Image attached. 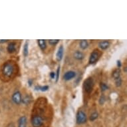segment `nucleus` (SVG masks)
<instances>
[{
	"label": "nucleus",
	"mask_w": 127,
	"mask_h": 127,
	"mask_svg": "<svg viewBox=\"0 0 127 127\" xmlns=\"http://www.w3.org/2000/svg\"><path fill=\"white\" fill-rule=\"evenodd\" d=\"M98 101H99V104H101V105L104 104V103L105 102V101H106V98H105V96H104V95H101Z\"/></svg>",
	"instance_id": "obj_24"
},
{
	"label": "nucleus",
	"mask_w": 127,
	"mask_h": 127,
	"mask_svg": "<svg viewBox=\"0 0 127 127\" xmlns=\"http://www.w3.org/2000/svg\"><path fill=\"white\" fill-rule=\"evenodd\" d=\"M31 122L33 127H41L44 124V118L43 115L35 114L31 117Z\"/></svg>",
	"instance_id": "obj_2"
},
{
	"label": "nucleus",
	"mask_w": 127,
	"mask_h": 127,
	"mask_svg": "<svg viewBox=\"0 0 127 127\" xmlns=\"http://www.w3.org/2000/svg\"><path fill=\"white\" fill-rule=\"evenodd\" d=\"M7 41V40L6 39H0V43H5Z\"/></svg>",
	"instance_id": "obj_28"
},
{
	"label": "nucleus",
	"mask_w": 127,
	"mask_h": 127,
	"mask_svg": "<svg viewBox=\"0 0 127 127\" xmlns=\"http://www.w3.org/2000/svg\"><path fill=\"white\" fill-rule=\"evenodd\" d=\"M113 79L116 80V79H119L121 77V71H120V69H117L114 70V71L113 72Z\"/></svg>",
	"instance_id": "obj_17"
},
{
	"label": "nucleus",
	"mask_w": 127,
	"mask_h": 127,
	"mask_svg": "<svg viewBox=\"0 0 127 127\" xmlns=\"http://www.w3.org/2000/svg\"><path fill=\"white\" fill-rule=\"evenodd\" d=\"M31 98L29 96H25L24 98H22L21 99V102H23V104H29V102H31Z\"/></svg>",
	"instance_id": "obj_20"
},
{
	"label": "nucleus",
	"mask_w": 127,
	"mask_h": 127,
	"mask_svg": "<svg viewBox=\"0 0 127 127\" xmlns=\"http://www.w3.org/2000/svg\"><path fill=\"white\" fill-rule=\"evenodd\" d=\"M37 43L41 50L44 51L47 48V43H46V41L45 39H38Z\"/></svg>",
	"instance_id": "obj_15"
},
{
	"label": "nucleus",
	"mask_w": 127,
	"mask_h": 127,
	"mask_svg": "<svg viewBox=\"0 0 127 127\" xmlns=\"http://www.w3.org/2000/svg\"><path fill=\"white\" fill-rule=\"evenodd\" d=\"M94 87V81L92 77H88L83 82V89L87 93H91Z\"/></svg>",
	"instance_id": "obj_3"
},
{
	"label": "nucleus",
	"mask_w": 127,
	"mask_h": 127,
	"mask_svg": "<svg viewBox=\"0 0 127 127\" xmlns=\"http://www.w3.org/2000/svg\"><path fill=\"white\" fill-rule=\"evenodd\" d=\"M33 79H28V81H27V83H28L29 87L32 86V85H33Z\"/></svg>",
	"instance_id": "obj_25"
},
{
	"label": "nucleus",
	"mask_w": 127,
	"mask_h": 127,
	"mask_svg": "<svg viewBox=\"0 0 127 127\" xmlns=\"http://www.w3.org/2000/svg\"><path fill=\"white\" fill-rule=\"evenodd\" d=\"M117 67H118V68H121V67H122V63H121V61L120 60L117 61Z\"/></svg>",
	"instance_id": "obj_27"
},
{
	"label": "nucleus",
	"mask_w": 127,
	"mask_h": 127,
	"mask_svg": "<svg viewBox=\"0 0 127 127\" xmlns=\"http://www.w3.org/2000/svg\"><path fill=\"white\" fill-rule=\"evenodd\" d=\"M59 75H60V65L59 66L58 68H57V72L55 73V77H56V79H55V81L57 82L59 81Z\"/></svg>",
	"instance_id": "obj_23"
},
{
	"label": "nucleus",
	"mask_w": 127,
	"mask_h": 127,
	"mask_svg": "<svg viewBox=\"0 0 127 127\" xmlns=\"http://www.w3.org/2000/svg\"><path fill=\"white\" fill-rule=\"evenodd\" d=\"M7 50L9 53H13L16 51V43L11 42L7 47Z\"/></svg>",
	"instance_id": "obj_11"
},
{
	"label": "nucleus",
	"mask_w": 127,
	"mask_h": 127,
	"mask_svg": "<svg viewBox=\"0 0 127 127\" xmlns=\"http://www.w3.org/2000/svg\"><path fill=\"white\" fill-rule=\"evenodd\" d=\"M110 42L109 41L107 40H103V41H100L98 44V47L101 49L102 50H106L110 47Z\"/></svg>",
	"instance_id": "obj_9"
},
{
	"label": "nucleus",
	"mask_w": 127,
	"mask_h": 127,
	"mask_svg": "<svg viewBox=\"0 0 127 127\" xmlns=\"http://www.w3.org/2000/svg\"><path fill=\"white\" fill-rule=\"evenodd\" d=\"M87 121V116L83 110H79L76 115V122L78 125H83Z\"/></svg>",
	"instance_id": "obj_5"
},
{
	"label": "nucleus",
	"mask_w": 127,
	"mask_h": 127,
	"mask_svg": "<svg viewBox=\"0 0 127 127\" xmlns=\"http://www.w3.org/2000/svg\"><path fill=\"white\" fill-rule=\"evenodd\" d=\"M115 85H116V86H117V87H121V86L122 85L123 81H122V79H121V77H120V78H119V79H116V80H115Z\"/></svg>",
	"instance_id": "obj_22"
},
{
	"label": "nucleus",
	"mask_w": 127,
	"mask_h": 127,
	"mask_svg": "<svg viewBox=\"0 0 127 127\" xmlns=\"http://www.w3.org/2000/svg\"><path fill=\"white\" fill-rule=\"evenodd\" d=\"M59 42V39H49V43L51 45H56Z\"/></svg>",
	"instance_id": "obj_21"
},
{
	"label": "nucleus",
	"mask_w": 127,
	"mask_h": 127,
	"mask_svg": "<svg viewBox=\"0 0 127 127\" xmlns=\"http://www.w3.org/2000/svg\"><path fill=\"white\" fill-rule=\"evenodd\" d=\"M101 55V52L98 49H94L93 52L91 53L89 59V63L90 65H94L95 64L100 58Z\"/></svg>",
	"instance_id": "obj_4"
},
{
	"label": "nucleus",
	"mask_w": 127,
	"mask_h": 127,
	"mask_svg": "<svg viewBox=\"0 0 127 127\" xmlns=\"http://www.w3.org/2000/svg\"><path fill=\"white\" fill-rule=\"evenodd\" d=\"M63 55H64V47L63 46L61 45L60 47H59L57 52L56 53V59L58 61H61L63 59Z\"/></svg>",
	"instance_id": "obj_8"
},
{
	"label": "nucleus",
	"mask_w": 127,
	"mask_h": 127,
	"mask_svg": "<svg viewBox=\"0 0 127 127\" xmlns=\"http://www.w3.org/2000/svg\"><path fill=\"white\" fill-rule=\"evenodd\" d=\"M98 113L95 111V112H93V113L91 114V115H90V117H89V120L90 121L93 122V121H95L96 119H98Z\"/></svg>",
	"instance_id": "obj_18"
},
{
	"label": "nucleus",
	"mask_w": 127,
	"mask_h": 127,
	"mask_svg": "<svg viewBox=\"0 0 127 127\" xmlns=\"http://www.w3.org/2000/svg\"><path fill=\"white\" fill-rule=\"evenodd\" d=\"M27 119L25 116H22L18 120V127H27Z\"/></svg>",
	"instance_id": "obj_10"
},
{
	"label": "nucleus",
	"mask_w": 127,
	"mask_h": 127,
	"mask_svg": "<svg viewBox=\"0 0 127 127\" xmlns=\"http://www.w3.org/2000/svg\"><path fill=\"white\" fill-rule=\"evenodd\" d=\"M15 64L13 61H7L3 64L1 69L3 77L5 79H11L15 72Z\"/></svg>",
	"instance_id": "obj_1"
},
{
	"label": "nucleus",
	"mask_w": 127,
	"mask_h": 127,
	"mask_svg": "<svg viewBox=\"0 0 127 127\" xmlns=\"http://www.w3.org/2000/svg\"><path fill=\"white\" fill-rule=\"evenodd\" d=\"M0 54H1V53H0Z\"/></svg>",
	"instance_id": "obj_29"
},
{
	"label": "nucleus",
	"mask_w": 127,
	"mask_h": 127,
	"mask_svg": "<svg viewBox=\"0 0 127 127\" xmlns=\"http://www.w3.org/2000/svg\"><path fill=\"white\" fill-rule=\"evenodd\" d=\"M79 46H80V48L81 49L85 50V49H87L89 47V43L87 40L82 39L81 40V41L79 43Z\"/></svg>",
	"instance_id": "obj_13"
},
{
	"label": "nucleus",
	"mask_w": 127,
	"mask_h": 127,
	"mask_svg": "<svg viewBox=\"0 0 127 127\" xmlns=\"http://www.w3.org/2000/svg\"><path fill=\"white\" fill-rule=\"evenodd\" d=\"M76 75H77V74H76L75 71H68L63 75V79L65 81H70L71 79H74L76 77Z\"/></svg>",
	"instance_id": "obj_7"
},
{
	"label": "nucleus",
	"mask_w": 127,
	"mask_h": 127,
	"mask_svg": "<svg viewBox=\"0 0 127 127\" xmlns=\"http://www.w3.org/2000/svg\"><path fill=\"white\" fill-rule=\"evenodd\" d=\"M21 94L19 91H15L12 95L11 100L15 104H19L21 102Z\"/></svg>",
	"instance_id": "obj_6"
},
{
	"label": "nucleus",
	"mask_w": 127,
	"mask_h": 127,
	"mask_svg": "<svg viewBox=\"0 0 127 127\" xmlns=\"http://www.w3.org/2000/svg\"><path fill=\"white\" fill-rule=\"evenodd\" d=\"M49 75H50V77L52 79H54L55 78V72H51Z\"/></svg>",
	"instance_id": "obj_26"
},
{
	"label": "nucleus",
	"mask_w": 127,
	"mask_h": 127,
	"mask_svg": "<svg viewBox=\"0 0 127 127\" xmlns=\"http://www.w3.org/2000/svg\"><path fill=\"white\" fill-rule=\"evenodd\" d=\"M23 54L24 57H27L29 55V43L26 41L23 45Z\"/></svg>",
	"instance_id": "obj_16"
},
{
	"label": "nucleus",
	"mask_w": 127,
	"mask_h": 127,
	"mask_svg": "<svg viewBox=\"0 0 127 127\" xmlns=\"http://www.w3.org/2000/svg\"><path fill=\"white\" fill-rule=\"evenodd\" d=\"M73 57L77 61H82L85 58V55L80 51H76L73 53Z\"/></svg>",
	"instance_id": "obj_12"
},
{
	"label": "nucleus",
	"mask_w": 127,
	"mask_h": 127,
	"mask_svg": "<svg viewBox=\"0 0 127 127\" xmlns=\"http://www.w3.org/2000/svg\"><path fill=\"white\" fill-rule=\"evenodd\" d=\"M49 89V87L48 85H44V86H35V90L41 92H46Z\"/></svg>",
	"instance_id": "obj_14"
},
{
	"label": "nucleus",
	"mask_w": 127,
	"mask_h": 127,
	"mask_svg": "<svg viewBox=\"0 0 127 127\" xmlns=\"http://www.w3.org/2000/svg\"><path fill=\"white\" fill-rule=\"evenodd\" d=\"M100 90H101V91L104 92L106 90L108 89V86L106 85V83H100Z\"/></svg>",
	"instance_id": "obj_19"
}]
</instances>
